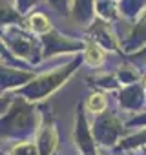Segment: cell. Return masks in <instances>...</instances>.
<instances>
[{"instance_id": "1", "label": "cell", "mask_w": 146, "mask_h": 155, "mask_svg": "<svg viewBox=\"0 0 146 155\" xmlns=\"http://www.w3.org/2000/svg\"><path fill=\"white\" fill-rule=\"evenodd\" d=\"M29 24H31V28H33L35 31H38V33H48V31L51 29L48 18H46L44 15H38V13L29 18Z\"/></svg>"}, {"instance_id": "2", "label": "cell", "mask_w": 146, "mask_h": 155, "mask_svg": "<svg viewBox=\"0 0 146 155\" xmlns=\"http://www.w3.org/2000/svg\"><path fill=\"white\" fill-rule=\"evenodd\" d=\"M102 58H104V53H102V49L99 48V46H91V48H88V51H86V60L90 62V64H101L102 62Z\"/></svg>"}, {"instance_id": "3", "label": "cell", "mask_w": 146, "mask_h": 155, "mask_svg": "<svg viewBox=\"0 0 146 155\" xmlns=\"http://www.w3.org/2000/svg\"><path fill=\"white\" fill-rule=\"evenodd\" d=\"M88 106H90V110L91 111H95V113H99V111H102L104 108H106V99L102 97V95H93L90 101H88Z\"/></svg>"}]
</instances>
